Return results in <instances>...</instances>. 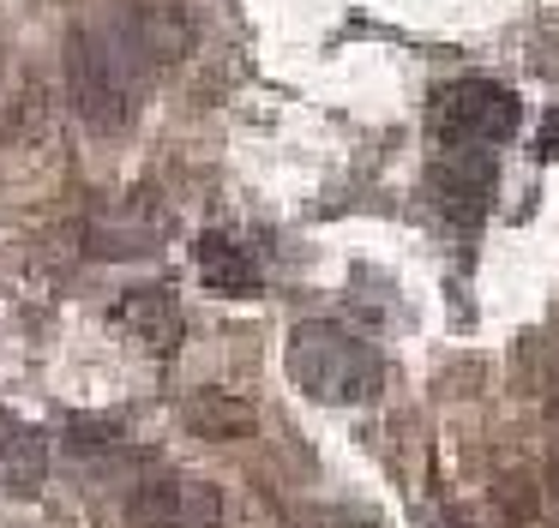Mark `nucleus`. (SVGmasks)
I'll use <instances>...</instances> for the list:
<instances>
[{
	"label": "nucleus",
	"instance_id": "1",
	"mask_svg": "<svg viewBox=\"0 0 559 528\" xmlns=\"http://www.w3.org/2000/svg\"><path fill=\"white\" fill-rule=\"evenodd\" d=\"M145 79H151V60L127 24H79L73 31V43H67V91H73V108L85 115V127L121 132L145 103Z\"/></svg>",
	"mask_w": 559,
	"mask_h": 528
},
{
	"label": "nucleus",
	"instance_id": "2",
	"mask_svg": "<svg viewBox=\"0 0 559 528\" xmlns=\"http://www.w3.org/2000/svg\"><path fill=\"white\" fill-rule=\"evenodd\" d=\"M289 379L301 384L313 403L349 408V403L379 396V384H385V355H379L367 336H355L349 324L307 319L289 331Z\"/></svg>",
	"mask_w": 559,
	"mask_h": 528
},
{
	"label": "nucleus",
	"instance_id": "3",
	"mask_svg": "<svg viewBox=\"0 0 559 528\" xmlns=\"http://www.w3.org/2000/svg\"><path fill=\"white\" fill-rule=\"evenodd\" d=\"M518 120L523 103L499 79H451L445 91H433V108H427V127L439 144H475V151L506 144Z\"/></svg>",
	"mask_w": 559,
	"mask_h": 528
},
{
	"label": "nucleus",
	"instance_id": "4",
	"mask_svg": "<svg viewBox=\"0 0 559 528\" xmlns=\"http://www.w3.org/2000/svg\"><path fill=\"white\" fill-rule=\"evenodd\" d=\"M127 528H223V492L193 475H151L127 499Z\"/></svg>",
	"mask_w": 559,
	"mask_h": 528
},
{
	"label": "nucleus",
	"instance_id": "5",
	"mask_svg": "<svg viewBox=\"0 0 559 528\" xmlns=\"http://www.w3.org/2000/svg\"><path fill=\"white\" fill-rule=\"evenodd\" d=\"M493 187H499L493 151H475V144H445V156L427 175V192H433L439 216L457 228H475L493 211Z\"/></svg>",
	"mask_w": 559,
	"mask_h": 528
},
{
	"label": "nucleus",
	"instance_id": "6",
	"mask_svg": "<svg viewBox=\"0 0 559 528\" xmlns=\"http://www.w3.org/2000/svg\"><path fill=\"white\" fill-rule=\"evenodd\" d=\"M115 324H121L139 348H151V355H175V348H181V331H187L181 307H175V295L163 283L127 288V295L115 300Z\"/></svg>",
	"mask_w": 559,
	"mask_h": 528
},
{
	"label": "nucleus",
	"instance_id": "7",
	"mask_svg": "<svg viewBox=\"0 0 559 528\" xmlns=\"http://www.w3.org/2000/svg\"><path fill=\"white\" fill-rule=\"evenodd\" d=\"M193 264H199V283L217 288V295H259L253 252H247L235 235H223V228H211V235L193 240Z\"/></svg>",
	"mask_w": 559,
	"mask_h": 528
},
{
	"label": "nucleus",
	"instance_id": "8",
	"mask_svg": "<svg viewBox=\"0 0 559 528\" xmlns=\"http://www.w3.org/2000/svg\"><path fill=\"white\" fill-rule=\"evenodd\" d=\"M43 475H49V439H43L31 420H19V415L0 408V487L37 492Z\"/></svg>",
	"mask_w": 559,
	"mask_h": 528
},
{
	"label": "nucleus",
	"instance_id": "9",
	"mask_svg": "<svg viewBox=\"0 0 559 528\" xmlns=\"http://www.w3.org/2000/svg\"><path fill=\"white\" fill-rule=\"evenodd\" d=\"M193 432H205V439H235V432H253V403L199 396V403H193Z\"/></svg>",
	"mask_w": 559,
	"mask_h": 528
},
{
	"label": "nucleus",
	"instance_id": "10",
	"mask_svg": "<svg viewBox=\"0 0 559 528\" xmlns=\"http://www.w3.org/2000/svg\"><path fill=\"white\" fill-rule=\"evenodd\" d=\"M67 444H73L79 456L115 451V444H121V427H115V420H73V427H67Z\"/></svg>",
	"mask_w": 559,
	"mask_h": 528
},
{
	"label": "nucleus",
	"instance_id": "11",
	"mask_svg": "<svg viewBox=\"0 0 559 528\" xmlns=\"http://www.w3.org/2000/svg\"><path fill=\"white\" fill-rule=\"evenodd\" d=\"M554 420H559V372H554Z\"/></svg>",
	"mask_w": 559,
	"mask_h": 528
}]
</instances>
